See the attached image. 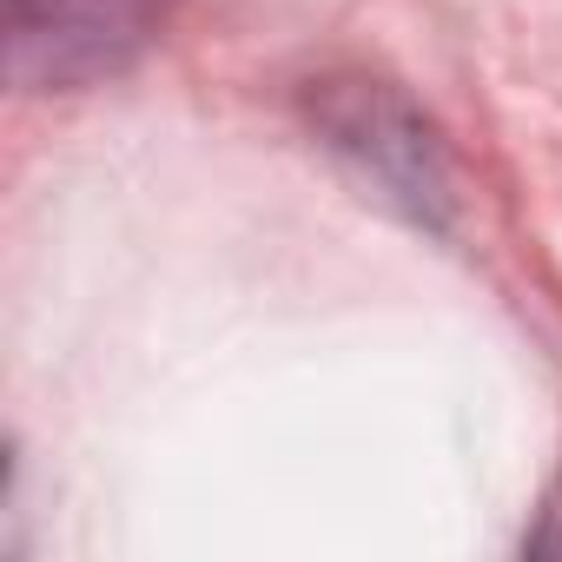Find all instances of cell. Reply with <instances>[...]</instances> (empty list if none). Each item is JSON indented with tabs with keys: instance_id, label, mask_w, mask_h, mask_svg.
Returning a JSON list of instances; mask_svg holds the SVG:
<instances>
[{
	"instance_id": "1",
	"label": "cell",
	"mask_w": 562,
	"mask_h": 562,
	"mask_svg": "<svg viewBox=\"0 0 562 562\" xmlns=\"http://www.w3.org/2000/svg\"><path fill=\"white\" fill-rule=\"evenodd\" d=\"M166 27V0H8V80L74 93L126 74Z\"/></svg>"
},
{
	"instance_id": "2",
	"label": "cell",
	"mask_w": 562,
	"mask_h": 562,
	"mask_svg": "<svg viewBox=\"0 0 562 562\" xmlns=\"http://www.w3.org/2000/svg\"><path fill=\"white\" fill-rule=\"evenodd\" d=\"M325 133H331V146H345L351 159H364V172H371L391 199H404L417 218L437 212V199H443L437 139H430L397 100H384L378 87H351V93H338V100L325 106Z\"/></svg>"
},
{
	"instance_id": "3",
	"label": "cell",
	"mask_w": 562,
	"mask_h": 562,
	"mask_svg": "<svg viewBox=\"0 0 562 562\" xmlns=\"http://www.w3.org/2000/svg\"><path fill=\"white\" fill-rule=\"evenodd\" d=\"M549 549H562V536H549Z\"/></svg>"
}]
</instances>
